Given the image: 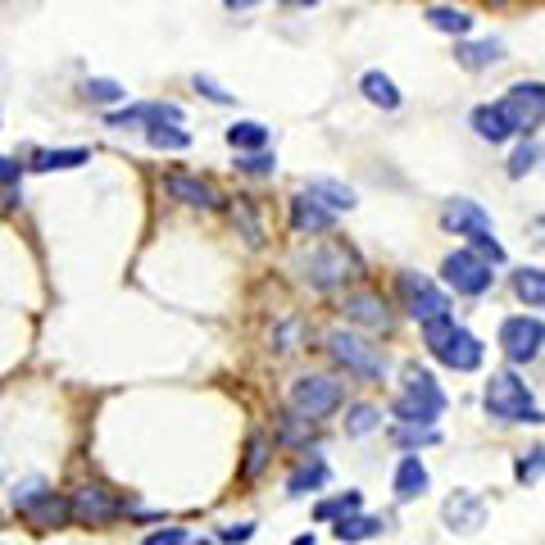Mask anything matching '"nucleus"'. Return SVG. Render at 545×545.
Instances as JSON below:
<instances>
[{
  "label": "nucleus",
  "mask_w": 545,
  "mask_h": 545,
  "mask_svg": "<svg viewBox=\"0 0 545 545\" xmlns=\"http://www.w3.org/2000/svg\"><path fill=\"white\" fill-rule=\"evenodd\" d=\"M423 341L427 350H432L436 359L446 368H455V373H473V368H482V355L486 346L468 332V327H459L455 318H432V323H423Z\"/></svg>",
  "instance_id": "1"
},
{
  "label": "nucleus",
  "mask_w": 545,
  "mask_h": 545,
  "mask_svg": "<svg viewBox=\"0 0 545 545\" xmlns=\"http://www.w3.org/2000/svg\"><path fill=\"white\" fill-rule=\"evenodd\" d=\"M441 223H446L455 237H468L473 241V255H482L486 264H505V246L496 241V228H491V214H486L477 200L468 196H455L446 205V214H441Z\"/></svg>",
  "instance_id": "2"
},
{
  "label": "nucleus",
  "mask_w": 545,
  "mask_h": 545,
  "mask_svg": "<svg viewBox=\"0 0 545 545\" xmlns=\"http://www.w3.org/2000/svg\"><path fill=\"white\" fill-rule=\"evenodd\" d=\"M446 414V391L436 387V377L423 368H405V387L396 396V418L405 427H432L436 418Z\"/></svg>",
  "instance_id": "3"
},
{
  "label": "nucleus",
  "mask_w": 545,
  "mask_h": 545,
  "mask_svg": "<svg viewBox=\"0 0 545 545\" xmlns=\"http://www.w3.org/2000/svg\"><path fill=\"white\" fill-rule=\"evenodd\" d=\"M486 414L500 418V423H545V414L532 405L527 382L509 368L491 373V382H486Z\"/></svg>",
  "instance_id": "4"
},
{
  "label": "nucleus",
  "mask_w": 545,
  "mask_h": 545,
  "mask_svg": "<svg viewBox=\"0 0 545 545\" xmlns=\"http://www.w3.org/2000/svg\"><path fill=\"white\" fill-rule=\"evenodd\" d=\"M341 396H346L341 382H332V377H323V373H309V377H296V382H291V409H296V418H305V423L332 418Z\"/></svg>",
  "instance_id": "5"
},
{
  "label": "nucleus",
  "mask_w": 545,
  "mask_h": 545,
  "mask_svg": "<svg viewBox=\"0 0 545 545\" xmlns=\"http://www.w3.org/2000/svg\"><path fill=\"white\" fill-rule=\"evenodd\" d=\"M327 355L337 359L341 368H350L355 377H368V382H382L387 377V355L377 346H368L364 337H355V332H327Z\"/></svg>",
  "instance_id": "6"
},
{
  "label": "nucleus",
  "mask_w": 545,
  "mask_h": 545,
  "mask_svg": "<svg viewBox=\"0 0 545 545\" xmlns=\"http://www.w3.org/2000/svg\"><path fill=\"white\" fill-rule=\"evenodd\" d=\"M300 278L314 291H332L346 278H355V255L346 246H318L309 255H300Z\"/></svg>",
  "instance_id": "7"
},
{
  "label": "nucleus",
  "mask_w": 545,
  "mask_h": 545,
  "mask_svg": "<svg viewBox=\"0 0 545 545\" xmlns=\"http://www.w3.org/2000/svg\"><path fill=\"white\" fill-rule=\"evenodd\" d=\"M441 278H446V287H455V296H486L491 282H496V273H491V264H486L482 255H473V250H450V255L441 259Z\"/></svg>",
  "instance_id": "8"
},
{
  "label": "nucleus",
  "mask_w": 545,
  "mask_h": 545,
  "mask_svg": "<svg viewBox=\"0 0 545 545\" xmlns=\"http://www.w3.org/2000/svg\"><path fill=\"white\" fill-rule=\"evenodd\" d=\"M496 105L505 109L509 128L532 137V132L545 123V82H518V87H509L505 100H496Z\"/></svg>",
  "instance_id": "9"
},
{
  "label": "nucleus",
  "mask_w": 545,
  "mask_h": 545,
  "mask_svg": "<svg viewBox=\"0 0 545 545\" xmlns=\"http://www.w3.org/2000/svg\"><path fill=\"white\" fill-rule=\"evenodd\" d=\"M500 350L509 364H532L545 350V323L536 314H518L500 323Z\"/></svg>",
  "instance_id": "10"
},
{
  "label": "nucleus",
  "mask_w": 545,
  "mask_h": 545,
  "mask_svg": "<svg viewBox=\"0 0 545 545\" xmlns=\"http://www.w3.org/2000/svg\"><path fill=\"white\" fill-rule=\"evenodd\" d=\"M123 500L109 491V486H100V482H87V486H78L69 496V514H73V523H82V527H109L114 518L123 514Z\"/></svg>",
  "instance_id": "11"
},
{
  "label": "nucleus",
  "mask_w": 545,
  "mask_h": 545,
  "mask_svg": "<svg viewBox=\"0 0 545 545\" xmlns=\"http://www.w3.org/2000/svg\"><path fill=\"white\" fill-rule=\"evenodd\" d=\"M400 300H405L409 318H418V323H432V318H446L450 314V300L446 291L436 287L432 278H423V273H400Z\"/></svg>",
  "instance_id": "12"
},
{
  "label": "nucleus",
  "mask_w": 545,
  "mask_h": 545,
  "mask_svg": "<svg viewBox=\"0 0 545 545\" xmlns=\"http://www.w3.org/2000/svg\"><path fill=\"white\" fill-rule=\"evenodd\" d=\"M159 123H182V105L150 100V105H128L109 114V128H159Z\"/></svg>",
  "instance_id": "13"
},
{
  "label": "nucleus",
  "mask_w": 545,
  "mask_h": 545,
  "mask_svg": "<svg viewBox=\"0 0 545 545\" xmlns=\"http://www.w3.org/2000/svg\"><path fill=\"white\" fill-rule=\"evenodd\" d=\"M446 523H450V532H464V536H473L477 527L486 523V505H482V496L477 491H455V496L446 500Z\"/></svg>",
  "instance_id": "14"
},
{
  "label": "nucleus",
  "mask_w": 545,
  "mask_h": 545,
  "mask_svg": "<svg viewBox=\"0 0 545 545\" xmlns=\"http://www.w3.org/2000/svg\"><path fill=\"white\" fill-rule=\"evenodd\" d=\"M19 514H23V523H28V527H37V532H50V527H64V523H69V500H60V496H55V491H46V496H37V500H32V505H23L19 509Z\"/></svg>",
  "instance_id": "15"
},
{
  "label": "nucleus",
  "mask_w": 545,
  "mask_h": 545,
  "mask_svg": "<svg viewBox=\"0 0 545 545\" xmlns=\"http://www.w3.org/2000/svg\"><path fill=\"white\" fill-rule=\"evenodd\" d=\"M305 196L314 200V205H323L327 214H350V209H355V191H350L346 182H337V178H309Z\"/></svg>",
  "instance_id": "16"
},
{
  "label": "nucleus",
  "mask_w": 545,
  "mask_h": 545,
  "mask_svg": "<svg viewBox=\"0 0 545 545\" xmlns=\"http://www.w3.org/2000/svg\"><path fill=\"white\" fill-rule=\"evenodd\" d=\"M500 60H505V46H500V41H459L455 46V64L468 73L496 69Z\"/></svg>",
  "instance_id": "17"
},
{
  "label": "nucleus",
  "mask_w": 545,
  "mask_h": 545,
  "mask_svg": "<svg viewBox=\"0 0 545 545\" xmlns=\"http://www.w3.org/2000/svg\"><path fill=\"white\" fill-rule=\"evenodd\" d=\"M164 187H169V196L182 200V205H196V209H214L218 205V191L209 187V182H200V178H187V173H169Z\"/></svg>",
  "instance_id": "18"
},
{
  "label": "nucleus",
  "mask_w": 545,
  "mask_h": 545,
  "mask_svg": "<svg viewBox=\"0 0 545 545\" xmlns=\"http://www.w3.org/2000/svg\"><path fill=\"white\" fill-rule=\"evenodd\" d=\"M473 132L482 141H491V146H500V141L514 137V128H509V119H505V109L500 105H477L473 109Z\"/></svg>",
  "instance_id": "19"
},
{
  "label": "nucleus",
  "mask_w": 545,
  "mask_h": 545,
  "mask_svg": "<svg viewBox=\"0 0 545 545\" xmlns=\"http://www.w3.org/2000/svg\"><path fill=\"white\" fill-rule=\"evenodd\" d=\"M332 223H337V214H327V209L314 205L309 196L291 200V228H296V232H327Z\"/></svg>",
  "instance_id": "20"
},
{
  "label": "nucleus",
  "mask_w": 545,
  "mask_h": 545,
  "mask_svg": "<svg viewBox=\"0 0 545 545\" xmlns=\"http://www.w3.org/2000/svg\"><path fill=\"white\" fill-rule=\"evenodd\" d=\"M391 486H396V500H405V505L423 496V491H427V468L418 464V455H405V459H400L396 482H391Z\"/></svg>",
  "instance_id": "21"
},
{
  "label": "nucleus",
  "mask_w": 545,
  "mask_h": 545,
  "mask_svg": "<svg viewBox=\"0 0 545 545\" xmlns=\"http://www.w3.org/2000/svg\"><path fill=\"white\" fill-rule=\"evenodd\" d=\"M346 318H355L364 327H387V305L373 291H355V296H346Z\"/></svg>",
  "instance_id": "22"
},
{
  "label": "nucleus",
  "mask_w": 545,
  "mask_h": 545,
  "mask_svg": "<svg viewBox=\"0 0 545 545\" xmlns=\"http://www.w3.org/2000/svg\"><path fill=\"white\" fill-rule=\"evenodd\" d=\"M427 23H432L436 32H446V37H459V41L473 32V14L455 10V5H432V10H427Z\"/></svg>",
  "instance_id": "23"
},
{
  "label": "nucleus",
  "mask_w": 545,
  "mask_h": 545,
  "mask_svg": "<svg viewBox=\"0 0 545 545\" xmlns=\"http://www.w3.org/2000/svg\"><path fill=\"white\" fill-rule=\"evenodd\" d=\"M359 91H364V100H368V105H382V109H400V91H396V82H391L387 73L368 69L364 78H359Z\"/></svg>",
  "instance_id": "24"
},
{
  "label": "nucleus",
  "mask_w": 545,
  "mask_h": 545,
  "mask_svg": "<svg viewBox=\"0 0 545 545\" xmlns=\"http://www.w3.org/2000/svg\"><path fill=\"white\" fill-rule=\"evenodd\" d=\"M82 164H91V150H82V146H73V150H37V155H32V169H41V173L82 169Z\"/></svg>",
  "instance_id": "25"
},
{
  "label": "nucleus",
  "mask_w": 545,
  "mask_h": 545,
  "mask_svg": "<svg viewBox=\"0 0 545 545\" xmlns=\"http://www.w3.org/2000/svg\"><path fill=\"white\" fill-rule=\"evenodd\" d=\"M514 296L527 300L532 309H545V268H518L514 273Z\"/></svg>",
  "instance_id": "26"
},
{
  "label": "nucleus",
  "mask_w": 545,
  "mask_h": 545,
  "mask_svg": "<svg viewBox=\"0 0 545 545\" xmlns=\"http://www.w3.org/2000/svg\"><path fill=\"white\" fill-rule=\"evenodd\" d=\"M228 146L232 150H264L268 146V128L264 123H255V119H246V123H237V128H228Z\"/></svg>",
  "instance_id": "27"
},
{
  "label": "nucleus",
  "mask_w": 545,
  "mask_h": 545,
  "mask_svg": "<svg viewBox=\"0 0 545 545\" xmlns=\"http://www.w3.org/2000/svg\"><path fill=\"white\" fill-rule=\"evenodd\" d=\"M382 532V518H364V514H350L337 523V541L355 545V541H368V536Z\"/></svg>",
  "instance_id": "28"
},
{
  "label": "nucleus",
  "mask_w": 545,
  "mask_h": 545,
  "mask_svg": "<svg viewBox=\"0 0 545 545\" xmlns=\"http://www.w3.org/2000/svg\"><path fill=\"white\" fill-rule=\"evenodd\" d=\"M323 482H327V464H323V459H309L305 468H296V473H291L287 491H291V496H305V491H318Z\"/></svg>",
  "instance_id": "29"
},
{
  "label": "nucleus",
  "mask_w": 545,
  "mask_h": 545,
  "mask_svg": "<svg viewBox=\"0 0 545 545\" xmlns=\"http://www.w3.org/2000/svg\"><path fill=\"white\" fill-rule=\"evenodd\" d=\"M146 141L155 150H187L191 146V132L182 128V123H169V128L159 123V128H146Z\"/></svg>",
  "instance_id": "30"
},
{
  "label": "nucleus",
  "mask_w": 545,
  "mask_h": 545,
  "mask_svg": "<svg viewBox=\"0 0 545 545\" xmlns=\"http://www.w3.org/2000/svg\"><path fill=\"white\" fill-rule=\"evenodd\" d=\"M359 505H364V496L359 491H346V496H337V500H323L318 505V523H332V518H350V514H359Z\"/></svg>",
  "instance_id": "31"
},
{
  "label": "nucleus",
  "mask_w": 545,
  "mask_h": 545,
  "mask_svg": "<svg viewBox=\"0 0 545 545\" xmlns=\"http://www.w3.org/2000/svg\"><path fill=\"white\" fill-rule=\"evenodd\" d=\"M82 96H87V100H96V105H119V100L128 96V91H123L114 78H91L87 87H82Z\"/></svg>",
  "instance_id": "32"
},
{
  "label": "nucleus",
  "mask_w": 545,
  "mask_h": 545,
  "mask_svg": "<svg viewBox=\"0 0 545 545\" xmlns=\"http://www.w3.org/2000/svg\"><path fill=\"white\" fill-rule=\"evenodd\" d=\"M536 159H541V146H536V141H523V146L514 150V159H509V178H523V173H532Z\"/></svg>",
  "instance_id": "33"
},
{
  "label": "nucleus",
  "mask_w": 545,
  "mask_h": 545,
  "mask_svg": "<svg viewBox=\"0 0 545 545\" xmlns=\"http://www.w3.org/2000/svg\"><path fill=\"white\" fill-rule=\"evenodd\" d=\"M377 423H382V414H377L373 405H355V409H350V423H346V432H350V436H368Z\"/></svg>",
  "instance_id": "34"
},
{
  "label": "nucleus",
  "mask_w": 545,
  "mask_h": 545,
  "mask_svg": "<svg viewBox=\"0 0 545 545\" xmlns=\"http://www.w3.org/2000/svg\"><path fill=\"white\" fill-rule=\"evenodd\" d=\"M523 482H536V477H545V450L536 446V450H527L523 459H518V468H514Z\"/></svg>",
  "instance_id": "35"
},
{
  "label": "nucleus",
  "mask_w": 545,
  "mask_h": 545,
  "mask_svg": "<svg viewBox=\"0 0 545 545\" xmlns=\"http://www.w3.org/2000/svg\"><path fill=\"white\" fill-rule=\"evenodd\" d=\"M391 436H396L400 446H432V441H436V427H405V423H400Z\"/></svg>",
  "instance_id": "36"
},
{
  "label": "nucleus",
  "mask_w": 545,
  "mask_h": 545,
  "mask_svg": "<svg viewBox=\"0 0 545 545\" xmlns=\"http://www.w3.org/2000/svg\"><path fill=\"white\" fill-rule=\"evenodd\" d=\"M237 169H241V173H255V178H264V173L278 169V155H268V150H255V155L241 159Z\"/></svg>",
  "instance_id": "37"
},
{
  "label": "nucleus",
  "mask_w": 545,
  "mask_h": 545,
  "mask_svg": "<svg viewBox=\"0 0 545 545\" xmlns=\"http://www.w3.org/2000/svg\"><path fill=\"white\" fill-rule=\"evenodd\" d=\"M264 464H268V441H264V436H250V446H246V468H241V473L255 477Z\"/></svg>",
  "instance_id": "38"
},
{
  "label": "nucleus",
  "mask_w": 545,
  "mask_h": 545,
  "mask_svg": "<svg viewBox=\"0 0 545 545\" xmlns=\"http://www.w3.org/2000/svg\"><path fill=\"white\" fill-rule=\"evenodd\" d=\"M37 496H46V482H41V477H28V482H19V486H14V509L32 505Z\"/></svg>",
  "instance_id": "39"
},
{
  "label": "nucleus",
  "mask_w": 545,
  "mask_h": 545,
  "mask_svg": "<svg viewBox=\"0 0 545 545\" xmlns=\"http://www.w3.org/2000/svg\"><path fill=\"white\" fill-rule=\"evenodd\" d=\"M141 545H187V532H182V527H159V532H150Z\"/></svg>",
  "instance_id": "40"
},
{
  "label": "nucleus",
  "mask_w": 545,
  "mask_h": 545,
  "mask_svg": "<svg viewBox=\"0 0 545 545\" xmlns=\"http://www.w3.org/2000/svg\"><path fill=\"white\" fill-rule=\"evenodd\" d=\"M196 91H205V96L214 100V105H232V96H228V91H223V87H218L214 78H196Z\"/></svg>",
  "instance_id": "41"
},
{
  "label": "nucleus",
  "mask_w": 545,
  "mask_h": 545,
  "mask_svg": "<svg viewBox=\"0 0 545 545\" xmlns=\"http://www.w3.org/2000/svg\"><path fill=\"white\" fill-rule=\"evenodd\" d=\"M250 536H255V523H237V527H223V541H232V545L250 541Z\"/></svg>",
  "instance_id": "42"
},
{
  "label": "nucleus",
  "mask_w": 545,
  "mask_h": 545,
  "mask_svg": "<svg viewBox=\"0 0 545 545\" xmlns=\"http://www.w3.org/2000/svg\"><path fill=\"white\" fill-rule=\"evenodd\" d=\"M19 164H14V159H5V155H0V182H5V187H10V182H19Z\"/></svg>",
  "instance_id": "43"
},
{
  "label": "nucleus",
  "mask_w": 545,
  "mask_h": 545,
  "mask_svg": "<svg viewBox=\"0 0 545 545\" xmlns=\"http://www.w3.org/2000/svg\"><path fill=\"white\" fill-rule=\"evenodd\" d=\"M223 5H228V10H255L259 0H223Z\"/></svg>",
  "instance_id": "44"
},
{
  "label": "nucleus",
  "mask_w": 545,
  "mask_h": 545,
  "mask_svg": "<svg viewBox=\"0 0 545 545\" xmlns=\"http://www.w3.org/2000/svg\"><path fill=\"white\" fill-rule=\"evenodd\" d=\"M282 5H300L305 10V5H318V0H282Z\"/></svg>",
  "instance_id": "45"
},
{
  "label": "nucleus",
  "mask_w": 545,
  "mask_h": 545,
  "mask_svg": "<svg viewBox=\"0 0 545 545\" xmlns=\"http://www.w3.org/2000/svg\"><path fill=\"white\" fill-rule=\"evenodd\" d=\"M291 545H318V541H314V536H296V541H291Z\"/></svg>",
  "instance_id": "46"
},
{
  "label": "nucleus",
  "mask_w": 545,
  "mask_h": 545,
  "mask_svg": "<svg viewBox=\"0 0 545 545\" xmlns=\"http://www.w3.org/2000/svg\"><path fill=\"white\" fill-rule=\"evenodd\" d=\"M187 545H214V541H187Z\"/></svg>",
  "instance_id": "47"
},
{
  "label": "nucleus",
  "mask_w": 545,
  "mask_h": 545,
  "mask_svg": "<svg viewBox=\"0 0 545 545\" xmlns=\"http://www.w3.org/2000/svg\"><path fill=\"white\" fill-rule=\"evenodd\" d=\"M491 5H505V0H491Z\"/></svg>",
  "instance_id": "48"
}]
</instances>
